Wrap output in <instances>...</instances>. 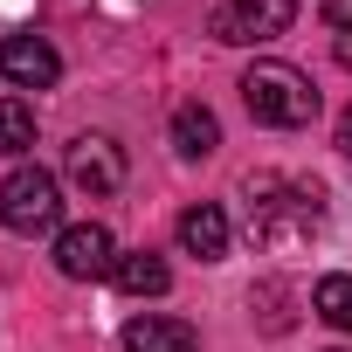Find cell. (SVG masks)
I'll return each instance as SVG.
<instances>
[{
	"instance_id": "obj_1",
	"label": "cell",
	"mask_w": 352,
	"mask_h": 352,
	"mask_svg": "<svg viewBox=\"0 0 352 352\" xmlns=\"http://www.w3.org/2000/svg\"><path fill=\"white\" fill-rule=\"evenodd\" d=\"M242 104H249V118L270 124V131H304V124L318 118V90H311V76L290 69V63H249Z\"/></svg>"
},
{
	"instance_id": "obj_2",
	"label": "cell",
	"mask_w": 352,
	"mask_h": 352,
	"mask_svg": "<svg viewBox=\"0 0 352 352\" xmlns=\"http://www.w3.org/2000/svg\"><path fill=\"white\" fill-rule=\"evenodd\" d=\"M318 221H324V194L318 187H276V180H263L256 201H249V235L263 249H297V242H311Z\"/></svg>"
},
{
	"instance_id": "obj_3",
	"label": "cell",
	"mask_w": 352,
	"mask_h": 352,
	"mask_svg": "<svg viewBox=\"0 0 352 352\" xmlns=\"http://www.w3.org/2000/svg\"><path fill=\"white\" fill-rule=\"evenodd\" d=\"M56 221H63V187H56V173L14 166L8 180H0V228H8V235H49Z\"/></svg>"
},
{
	"instance_id": "obj_4",
	"label": "cell",
	"mask_w": 352,
	"mask_h": 352,
	"mask_svg": "<svg viewBox=\"0 0 352 352\" xmlns=\"http://www.w3.org/2000/svg\"><path fill=\"white\" fill-rule=\"evenodd\" d=\"M297 21V0H214V42H235V49H249V42H270V35H283Z\"/></svg>"
},
{
	"instance_id": "obj_5",
	"label": "cell",
	"mask_w": 352,
	"mask_h": 352,
	"mask_svg": "<svg viewBox=\"0 0 352 352\" xmlns=\"http://www.w3.org/2000/svg\"><path fill=\"white\" fill-rule=\"evenodd\" d=\"M63 173H69V187H76V194L104 201V194H118V187H124V145H118V138H104V131H83V138L63 152Z\"/></svg>"
},
{
	"instance_id": "obj_6",
	"label": "cell",
	"mask_w": 352,
	"mask_h": 352,
	"mask_svg": "<svg viewBox=\"0 0 352 352\" xmlns=\"http://www.w3.org/2000/svg\"><path fill=\"white\" fill-rule=\"evenodd\" d=\"M56 270H63L69 283H97V276H111V270H118V242H111V228H104V221H76V228H63V235H56Z\"/></svg>"
},
{
	"instance_id": "obj_7",
	"label": "cell",
	"mask_w": 352,
	"mask_h": 352,
	"mask_svg": "<svg viewBox=\"0 0 352 352\" xmlns=\"http://www.w3.org/2000/svg\"><path fill=\"white\" fill-rule=\"evenodd\" d=\"M0 76H8L14 90H49L63 76V56L42 35H8V42H0Z\"/></svg>"
},
{
	"instance_id": "obj_8",
	"label": "cell",
	"mask_w": 352,
	"mask_h": 352,
	"mask_svg": "<svg viewBox=\"0 0 352 352\" xmlns=\"http://www.w3.org/2000/svg\"><path fill=\"white\" fill-rule=\"evenodd\" d=\"M124 352H201V331H194L187 318H159V311H145V318L124 324Z\"/></svg>"
},
{
	"instance_id": "obj_9",
	"label": "cell",
	"mask_w": 352,
	"mask_h": 352,
	"mask_svg": "<svg viewBox=\"0 0 352 352\" xmlns=\"http://www.w3.org/2000/svg\"><path fill=\"white\" fill-rule=\"evenodd\" d=\"M180 249L201 256V263H221V256H228V214H221L214 201H194V208L180 214Z\"/></svg>"
},
{
	"instance_id": "obj_10",
	"label": "cell",
	"mask_w": 352,
	"mask_h": 352,
	"mask_svg": "<svg viewBox=\"0 0 352 352\" xmlns=\"http://www.w3.org/2000/svg\"><path fill=\"white\" fill-rule=\"evenodd\" d=\"M111 283H118L124 297H166V290H173V270H166L152 249H138V256H118Z\"/></svg>"
},
{
	"instance_id": "obj_11",
	"label": "cell",
	"mask_w": 352,
	"mask_h": 352,
	"mask_svg": "<svg viewBox=\"0 0 352 352\" xmlns=\"http://www.w3.org/2000/svg\"><path fill=\"white\" fill-rule=\"evenodd\" d=\"M173 145H180L187 159H208V152L221 145L214 111H208V104H180V111H173Z\"/></svg>"
},
{
	"instance_id": "obj_12",
	"label": "cell",
	"mask_w": 352,
	"mask_h": 352,
	"mask_svg": "<svg viewBox=\"0 0 352 352\" xmlns=\"http://www.w3.org/2000/svg\"><path fill=\"white\" fill-rule=\"evenodd\" d=\"M28 145H35V111L21 97H0V159H14Z\"/></svg>"
},
{
	"instance_id": "obj_13",
	"label": "cell",
	"mask_w": 352,
	"mask_h": 352,
	"mask_svg": "<svg viewBox=\"0 0 352 352\" xmlns=\"http://www.w3.org/2000/svg\"><path fill=\"white\" fill-rule=\"evenodd\" d=\"M311 311H318L324 324H338V331H352V276H324V283L311 290Z\"/></svg>"
},
{
	"instance_id": "obj_14",
	"label": "cell",
	"mask_w": 352,
	"mask_h": 352,
	"mask_svg": "<svg viewBox=\"0 0 352 352\" xmlns=\"http://www.w3.org/2000/svg\"><path fill=\"white\" fill-rule=\"evenodd\" d=\"M283 297H290V290H283V283H263V290H249V304H263V324H270V331H290V318H283V311H276V304H283Z\"/></svg>"
},
{
	"instance_id": "obj_15",
	"label": "cell",
	"mask_w": 352,
	"mask_h": 352,
	"mask_svg": "<svg viewBox=\"0 0 352 352\" xmlns=\"http://www.w3.org/2000/svg\"><path fill=\"white\" fill-rule=\"evenodd\" d=\"M324 21H331L338 35H352V0H324Z\"/></svg>"
},
{
	"instance_id": "obj_16",
	"label": "cell",
	"mask_w": 352,
	"mask_h": 352,
	"mask_svg": "<svg viewBox=\"0 0 352 352\" xmlns=\"http://www.w3.org/2000/svg\"><path fill=\"white\" fill-rule=\"evenodd\" d=\"M338 145H345V159H352V104H345V118H338Z\"/></svg>"
},
{
	"instance_id": "obj_17",
	"label": "cell",
	"mask_w": 352,
	"mask_h": 352,
	"mask_svg": "<svg viewBox=\"0 0 352 352\" xmlns=\"http://www.w3.org/2000/svg\"><path fill=\"white\" fill-rule=\"evenodd\" d=\"M338 63H345V69H352V35H338Z\"/></svg>"
}]
</instances>
